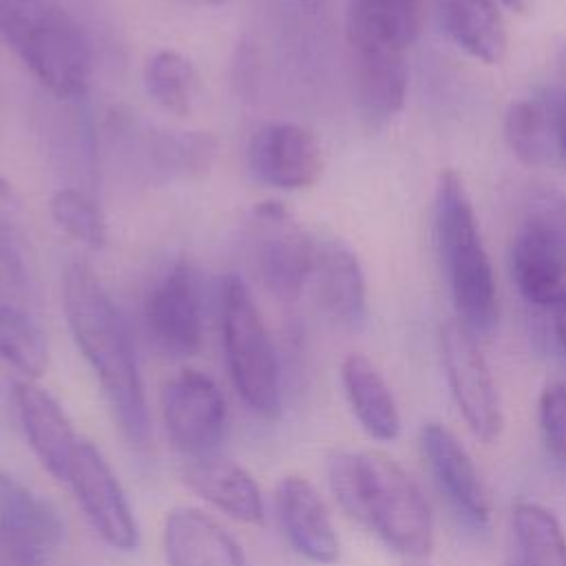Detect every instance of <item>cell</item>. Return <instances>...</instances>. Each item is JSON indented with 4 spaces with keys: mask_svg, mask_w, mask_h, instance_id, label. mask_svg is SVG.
<instances>
[{
    "mask_svg": "<svg viewBox=\"0 0 566 566\" xmlns=\"http://www.w3.org/2000/svg\"><path fill=\"white\" fill-rule=\"evenodd\" d=\"M354 93L358 115L367 128L387 126L405 106L407 44L369 27L347 24Z\"/></svg>",
    "mask_w": 566,
    "mask_h": 566,
    "instance_id": "7",
    "label": "cell"
},
{
    "mask_svg": "<svg viewBox=\"0 0 566 566\" xmlns=\"http://www.w3.org/2000/svg\"><path fill=\"white\" fill-rule=\"evenodd\" d=\"M433 239L458 314L455 321L478 340L489 338L500 323L497 283L471 197L453 168L438 175L433 195Z\"/></svg>",
    "mask_w": 566,
    "mask_h": 566,
    "instance_id": "3",
    "label": "cell"
},
{
    "mask_svg": "<svg viewBox=\"0 0 566 566\" xmlns=\"http://www.w3.org/2000/svg\"><path fill=\"white\" fill-rule=\"evenodd\" d=\"M438 27L447 38L484 64L506 55L509 33L495 0H433Z\"/></svg>",
    "mask_w": 566,
    "mask_h": 566,
    "instance_id": "20",
    "label": "cell"
},
{
    "mask_svg": "<svg viewBox=\"0 0 566 566\" xmlns=\"http://www.w3.org/2000/svg\"><path fill=\"white\" fill-rule=\"evenodd\" d=\"M495 2L504 4L506 9H511L515 13H526L531 9V4H533V0H495Z\"/></svg>",
    "mask_w": 566,
    "mask_h": 566,
    "instance_id": "33",
    "label": "cell"
},
{
    "mask_svg": "<svg viewBox=\"0 0 566 566\" xmlns=\"http://www.w3.org/2000/svg\"><path fill=\"white\" fill-rule=\"evenodd\" d=\"M62 305L71 336L97 376L119 431L133 444L148 438V409L128 325L86 263L62 274Z\"/></svg>",
    "mask_w": 566,
    "mask_h": 566,
    "instance_id": "1",
    "label": "cell"
},
{
    "mask_svg": "<svg viewBox=\"0 0 566 566\" xmlns=\"http://www.w3.org/2000/svg\"><path fill=\"white\" fill-rule=\"evenodd\" d=\"M201 2H206V0H201Z\"/></svg>",
    "mask_w": 566,
    "mask_h": 566,
    "instance_id": "36",
    "label": "cell"
},
{
    "mask_svg": "<svg viewBox=\"0 0 566 566\" xmlns=\"http://www.w3.org/2000/svg\"><path fill=\"white\" fill-rule=\"evenodd\" d=\"M276 522L290 546L314 564L340 557V539L321 493L301 475H285L274 491Z\"/></svg>",
    "mask_w": 566,
    "mask_h": 566,
    "instance_id": "15",
    "label": "cell"
},
{
    "mask_svg": "<svg viewBox=\"0 0 566 566\" xmlns=\"http://www.w3.org/2000/svg\"><path fill=\"white\" fill-rule=\"evenodd\" d=\"M181 478L217 511L245 524H263L265 504L256 480L239 462L217 453L186 458Z\"/></svg>",
    "mask_w": 566,
    "mask_h": 566,
    "instance_id": "19",
    "label": "cell"
},
{
    "mask_svg": "<svg viewBox=\"0 0 566 566\" xmlns=\"http://www.w3.org/2000/svg\"><path fill=\"white\" fill-rule=\"evenodd\" d=\"M161 542L168 566H248L241 544L201 509H172Z\"/></svg>",
    "mask_w": 566,
    "mask_h": 566,
    "instance_id": "18",
    "label": "cell"
},
{
    "mask_svg": "<svg viewBox=\"0 0 566 566\" xmlns=\"http://www.w3.org/2000/svg\"><path fill=\"white\" fill-rule=\"evenodd\" d=\"M553 314V336L562 354L566 356V294L551 307Z\"/></svg>",
    "mask_w": 566,
    "mask_h": 566,
    "instance_id": "32",
    "label": "cell"
},
{
    "mask_svg": "<svg viewBox=\"0 0 566 566\" xmlns=\"http://www.w3.org/2000/svg\"><path fill=\"white\" fill-rule=\"evenodd\" d=\"M0 360L24 380L40 378L49 367L44 332L27 312L9 303H0Z\"/></svg>",
    "mask_w": 566,
    "mask_h": 566,
    "instance_id": "27",
    "label": "cell"
},
{
    "mask_svg": "<svg viewBox=\"0 0 566 566\" xmlns=\"http://www.w3.org/2000/svg\"><path fill=\"white\" fill-rule=\"evenodd\" d=\"M420 449L451 509L473 528L489 526L493 506L486 484L455 433L438 420H427L420 427Z\"/></svg>",
    "mask_w": 566,
    "mask_h": 566,
    "instance_id": "14",
    "label": "cell"
},
{
    "mask_svg": "<svg viewBox=\"0 0 566 566\" xmlns=\"http://www.w3.org/2000/svg\"><path fill=\"white\" fill-rule=\"evenodd\" d=\"M318 139L294 122H272L254 130L248 144V170L254 181L276 190L312 188L323 175Z\"/></svg>",
    "mask_w": 566,
    "mask_h": 566,
    "instance_id": "13",
    "label": "cell"
},
{
    "mask_svg": "<svg viewBox=\"0 0 566 566\" xmlns=\"http://www.w3.org/2000/svg\"><path fill=\"white\" fill-rule=\"evenodd\" d=\"M520 566H566V533L551 509L520 500L513 506Z\"/></svg>",
    "mask_w": 566,
    "mask_h": 566,
    "instance_id": "25",
    "label": "cell"
},
{
    "mask_svg": "<svg viewBox=\"0 0 566 566\" xmlns=\"http://www.w3.org/2000/svg\"><path fill=\"white\" fill-rule=\"evenodd\" d=\"M221 340L230 380L250 411L265 420L281 413L279 360L265 321L239 274H226L219 287Z\"/></svg>",
    "mask_w": 566,
    "mask_h": 566,
    "instance_id": "5",
    "label": "cell"
},
{
    "mask_svg": "<svg viewBox=\"0 0 566 566\" xmlns=\"http://www.w3.org/2000/svg\"><path fill=\"white\" fill-rule=\"evenodd\" d=\"M144 325L153 343L175 358L195 356L203 340L201 294L195 268L175 263L146 294Z\"/></svg>",
    "mask_w": 566,
    "mask_h": 566,
    "instance_id": "12",
    "label": "cell"
},
{
    "mask_svg": "<svg viewBox=\"0 0 566 566\" xmlns=\"http://www.w3.org/2000/svg\"><path fill=\"white\" fill-rule=\"evenodd\" d=\"M515 566H520V564H515Z\"/></svg>",
    "mask_w": 566,
    "mask_h": 566,
    "instance_id": "35",
    "label": "cell"
},
{
    "mask_svg": "<svg viewBox=\"0 0 566 566\" xmlns=\"http://www.w3.org/2000/svg\"><path fill=\"white\" fill-rule=\"evenodd\" d=\"M347 15L369 22L411 46L420 31L422 0H349Z\"/></svg>",
    "mask_w": 566,
    "mask_h": 566,
    "instance_id": "29",
    "label": "cell"
},
{
    "mask_svg": "<svg viewBox=\"0 0 566 566\" xmlns=\"http://www.w3.org/2000/svg\"><path fill=\"white\" fill-rule=\"evenodd\" d=\"M146 93L168 113L188 117L199 97V75L188 57L172 49L153 53L144 66Z\"/></svg>",
    "mask_w": 566,
    "mask_h": 566,
    "instance_id": "26",
    "label": "cell"
},
{
    "mask_svg": "<svg viewBox=\"0 0 566 566\" xmlns=\"http://www.w3.org/2000/svg\"><path fill=\"white\" fill-rule=\"evenodd\" d=\"M440 356L451 398L469 431L482 442L497 440L504 413L478 338L460 321H447L440 327Z\"/></svg>",
    "mask_w": 566,
    "mask_h": 566,
    "instance_id": "8",
    "label": "cell"
},
{
    "mask_svg": "<svg viewBox=\"0 0 566 566\" xmlns=\"http://www.w3.org/2000/svg\"><path fill=\"white\" fill-rule=\"evenodd\" d=\"M0 40L53 95H84L93 66L91 42L57 0H0Z\"/></svg>",
    "mask_w": 566,
    "mask_h": 566,
    "instance_id": "4",
    "label": "cell"
},
{
    "mask_svg": "<svg viewBox=\"0 0 566 566\" xmlns=\"http://www.w3.org/2000/svg\"><path fill=\"white\" fill-rule=\"evenodd\" d=\"M248 256L261 285L279 301L294 303L314 270L316 241L281 201H261L252 208Z\"/></svg>",
    "mask_w": 566,
    "mask_h": 566,
    "instance_id": "6",
    "label": "cell"
},
{
    "mask_svg": "<svg viewBox=\"0 0 566 566\" xmlns=\"http://www.w3.org/2000/svg\"><path fill=\"white\" fill-rule=\"evenodd\" d=\"M504 139L515 159L526 168L559 164L555 108L546 88L509 104L504 113Z\"/></svg>",
    "mask_w": 566,
    "mask_h": 566,
    "instance_id": "24",
    "label": "cell"
},
{
    "mask_svg": "<svg viewBox=\"0 0 566 566\" xmlns=\"http://www.w3.org/2000/svg\"><path fill=\"white\" fill-rule=\"evenodd\" d=\"M55 226L71 239L80 241L91 250H99L108 241L104 214L97 203L75 188H60L49 201Z\"/></svg>",
    "mask_w": 566,
    "mask_h": 566,
    "instance_id": "28",
    "label": "cell"
},
{
    "mask_svg": "<svg viewBox=\"0 0 566 566\" xmlns=\"http://www.w3.org/2000/svg\"><path fill=\"white\" fill-rule=\"evenodd\" d=\"M62 535L57 509L0 471V566H46Z\"/></svg>",
    "mask_w": 566,
    "mask_h": 566,
    "instance_id": "11",
    "label": "cell"
},
{
    "mask_svg": "<svg viewBox=\"0 0 566 566\" xmlns=\"http://www.w3.org/2000/svg\"><path fill=\"white\" fill-rule=\"evenodd\" d=\"M509 259L511 276L531 305L548 310L566 294V256L533 228H520Z\"/></svg>",
    "mask_w": 566,
    "mask_h": 566,
    "instance_id": "23",
    "label": "cell"
},
{
    "mask_svg": "<svg viewBox=\"0 0 566 566\" xmlns=\"http://www.w3.org/2000/svg\"><path fill=\"white\" fill-rule=\"evenodd\" d=\"M340 382L349 409L365 433L380 442L396 440L402 420L396 398L378 367L363 354H349L340 363Z\"/></svg>",
    "mask_w": 566,
    "mask_h": 566,
    "instance_id": "21",
    "label": "cell"
},
{
    "mask_svg": "<svg viewBox=\"0 0 566 566\" xmlns=\"http://www.w3.org/2000/svg\"><path fill=\"white\" fill-rule=\"evenodd\" d=\"M161 418L170 442L186 455L217 451L228 427V407L217 382L197 369H181L161 387Z\"/></svg>",
    "mask_w": 566,
    "mask_h": 566,
    "instance_id": "10",
    "label": "cell"
},
{
    "mask_svg": "<svg viewBox=\"0 0 566 566\" xmlns=\"http://www.w3.org/2000/svg\"><path fill=\"white\" fill-rule=\"evenodd\" d=\"M11 398L35 458L55 480L64 482L71 455L82 438L77 436L69 413L57 402V398L35 380H18L13 385Z\"/></svg>",
    "mask_w": 566,
    "mask_h": 566,
    "instance_id": "16",
    "label": "cell"
},
{
    "mask_svg": "<svg viewBox=\"0 0 566 566\" xmlns=\"http://www.w3.org/2000/svg\"><path fill=\"white\" fill-rule=\"evenodd\" d=\"M405 566H424V564H418V562H413V564H405Z\"/></svg>",
    "mask_w": 566,
    "mask_h": 566,
    "instance_id": "34",
    "label": "cell"
},
{
    "mask_svg": "<svg viewBox=\"0 0 566 566\" xmlns=\"http://www.w3.org/2000/svg\"><path fill=\"white\" fill-rule=\"evenodd\" d=\"M137 146L144 170L159 181L203 177L219 150L217 137L206 130H146Z\"/></svg>",
    "mask_w": 566,
    "mask_h": 566,
    "instance_id": "22",
    "label": "cell"
},
{
    "mask_svg": "<svg viewBox=\"0 0 566 566\" xmlns=\"http://www.w3.org/2000/svg\"><path fill=\"white\" fill-rule=\"evenodd\" d=\"M524 223L546 237L566 256V192L555 186L535 184L522 199Z\"/></svg>",
    "mask_w": 566,
    "mask_h": 566,
    "instance_id": "30",
    "label": "cell"
},
{
    "mask_svg": "<svg viewBox=\"0 0 566 566\" xmlns=\"http://www.w3.org/2000/svg\"><path fill=\"white\" fill-rule=\"evenodd\" d=\"M323 312L340 327L358 329L367 321V285L363 265L347 241L321 237L312 270Z\"/></svg>",
    "mask_w": 566,
    "mask_h": 566,
    "instance_id": "17",
    "label": "cell"
},
{
    "mask_svg": "<svg viewBox=\"0 0 566 566\" xmlns=\"http://www.w3.org/2000/svg\"><path fill=\"white\" fill-rule=\"evenodd\" d=\"M327 480L338 506L413 562L433 548V515L416 480L382 451H334Z\"/></svg>",
    "mask_w": 566,
    "mask_h": 566,
    "instance_id": "2",
    "label": "cell"
},
{
    "mask_svg": "<svg viewBox=\"0 0 566 566\" xmlns=\"http://www.w3.org/2000/svg\"><path fill=\"white\" fill-rule=\"evenodd\" d=\"M537 418L548 458L566 473V378L553 380L542 389Z\"/></svg>",
    "mask_w": 566,
    "mask_h": 566,
    "instance_id": "31",
    "label": "cell"
},
{
    "mask_svg": "<svg viewBox=\"0 0 566 566\" xmlns=\"http://www.w3.org/2000/svg\"><path fill=\"white\" fill-rule=\"evenodd\" d=\"M64 482L71 486L93 531L117 551H135L139 526L133 506L104 453L86 438H80Z\"/></svg>",
    "mask_w": 566,
    "mask_h": 566,
    "instance_id": "9",
    "label": "cell"
}]
</instances>
